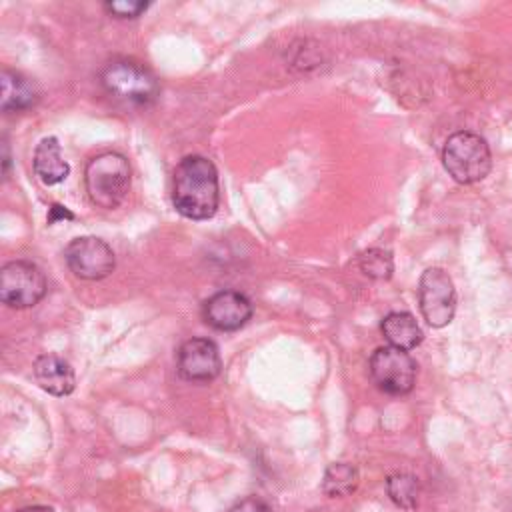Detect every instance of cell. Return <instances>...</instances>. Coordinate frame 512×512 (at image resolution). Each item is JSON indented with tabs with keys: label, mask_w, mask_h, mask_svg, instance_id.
<instances>
[{
	"label": "cell",
	"mask_w": 512,
	"mask_h": 512,
	"mask_svg": "<svg viewBox=\"0 0 512 512\" xmlns=\"http://www.w3.org/2000/svg\"><path fill=\"white\" fill-rule=\"evenodd\" d=\"M220 202L218 170L214 162L200 154L184 156L172 172V206L190 220H208Z\"/></svg>",
	"instance_id": "1"
},
{
	"label": "cell",
	"mask_w": 512,
	"mask_h": 512,
	"mask_svg": "<svg viewBox=\"0 0 512 512\" xmlns=\"http://www.w3.org/2000/svg\"><path fill=\"white\" fill-rule=\"evenodd\" d=\"M132 168L124 154L108 150L92 156L84 168V188L90 202L104 210L118 208L130 190Z\"/></svg>",
	"instance_id": "2"
},
{
	"label": "cell",
	"mask_w": 512,
	"mask_h": 512,
	"mask_svg": "<svg viewBox=\"0 0 512 512\" xmlns=\"http://www.w3.org/2000/svg\"><path fill=\"white\" fill-rule=\"evenodd\" d=\"M102 88L116 100L134 106L152 104L160 94L158 78L132 58H114L100 70Z\"/></svg>",
	"instance_id": "3"
},
{
	"label": "cell",
	"mask_w": 512,
	"mask_h": 512,
	"mask_svg": "<svg viewBox=\"0 0 512 512\" xmlns=\"http://www.w3.org/2000/svg\"><path fill=\"white\" fill-rule=\"evenodd\" d=\"M442 164L456 182L474 184L488 176L492 156L482 136L468 130H458L444 142Z\"/></svg>",
	"instance_id": "4"
},
{
	"label": "cell",
	"mask_w": 512,
	"mask_h": 512,
	"mask_svg": "<svg viewBox=\"0 0 512 512\" xmlns=\"http://www.w3.org/2000/svg\"><path fill=\"white\" fill-rule=\"evenodd\" d=\"M46 294L44 272L28 260H12L0 270V300L8 308L36 306Z\"/></svg>",
	"instance_id": "5"
},
{
	"label": "cell",
	"mask_w": 512,
	"mask_h": 512,
	"mask_svg": "<svg viewBox=\"0 0 512 512\" xmlns=\"http://www.w3.org/2000/svg\"><path fill=\"white\" fill-rule=\"evenodd\" d=\"M372 382L390 396H404L414 388L416 362L406 350L392 346L376 348L368 362Z\"/></svg>",
	"instance_id": "6"
},
{
	"label": "cell",
	"mask_w": 512,
	"mask_h": 512,
	"mask_svg": "<svg viewBox=\"0 0 512 512\" xmlns=\"http://www.w3.org/2000/svg\"><path fill=\"white\" fill-rule=\"evenodd\" d=\"M418 304L424 320L432 328L452 322L456 310V290L452 278L442 268H428L418 282Z\"/></svg>",
	"instance_id": "7"
},
{
	"label": "cell",
	"mask_w": 512,
	"mask_h": 512,
	"mask_svg": "<svg viewBox=\"0 0 512 512\" xmlns=\"http://www.w3.org/2000/svg\"><path fill=\"white\" fill-rule=\"evenodd\" d=\"M64 260L70 272L80 280H102L112 274L116 256L112 248L96 236H80L64 248Z\"/></svg>",
	"instance_id": "8"
},
{
	"label": "cell",
	"mask_w": 512,
	"mask_h": 512,
	"mask_svg": "<svg viewBox=\"0 0 512 512\" xmlns=\"http://www.w3.org/2000/svg\"><path fill=\"white\" fill-rule=\"evenodd\" d=\"M178 376L186 382L206 384L218 378L222 370L220 350L210 338H190L186 340L176 354Z\"/></svg>",
	"instance_id": "9"
},
{
	"label": "cell",
	"mask_w": 512,
	"mask_h": 512,
	"mask_svg": "<svg viewBox=\"0 0 512 512\" xmlns=\"http://www.w3.org/2000/svg\"><path fill=\"white\" fill-rule=\"evenodd\" d=\"M204 322L220 332H234L252 318V302L236 290H220L202 304Z\"/></svg>",
	"instance_id": "10"
},
{
	"label": "cell",
	"mask_w": 512,
	"mask_h": 512,
	"mask_svg": "<svg viewBox=\"0 0 512 512\" xmlns=\"http://www.w3.org/2000/svg\"><path fill=\"white\" fill-rule=\"evenodd\" d=\"M32 372L38 386L52 396H68L76 388V376L72 366L56 354H40L34 360Z\"/></svg>",
	"instance_id": "11"
},
{
	"label": "cell",
	"mask_w": 512,
	"mask_h": 512,
	"mask_svg": "<svg viewBox=\"0 0 512 512\" xmlns=\"http://www.w3.org/2000/svg\"><path fill=\"white\" fill-rule=\"evenodd\" d=\"M32 168H34V174L38 176V180L46 186L60 184L62 180L68 178L70 166L62 158V148H60V142L56 136H44L36 144L34 156H32Z\"/></svg>",
	"instance_id": "12"
},
{
	"label": "cell",
	"mask_w": 512,
	"mask_h": 512,
	"mask_svg": "<svg viewBox=\"0 0 512 512\" xmlns=\"http://www.w3.org/2000/svg\"><path fill=\"white\" fill-rule=\"evenodd\" d=\"M36 84L16 70L4 68L0 74V108L2 112H22L38 102Z\"/></svg>",
	"instance_id": "13"
},
{
	"label": "cell",
	"mask_w": 512,
	"mask_h": 512,
	"mask_svg": "<svg viewBox=\"0 0 512 512\" xmlns=\"http://www.w3.org/2000/svg\"><path fill=\"white\" fill-rule=\"evenodd\" d=\"M380 330H382V336L386 338V342L392 348L406 350V352L416 348L424 338L422 328L418 326L416 318L410 312H390V314H386L382 324H380Z\"/></svg>",
	"instance_id": "14"
},
{
	"label": "cell",
	"mask_w": 512,
	"mask_h": 512,
	"mask_svg": "<svg viewBox=\"0 0 512 512\" xmlns=\"http://www.w3.org/2000/svg\"><path fill=\"white\" fill-rule=\"evenodd\" d=\"M358 482H360V474L356 466L348 462H334L324 472L322 492L330 498H344L358 488Z\"/></svg>",
	"instance_id": "15"
},
{
	"label": "cell",
	"mask_w": 512,
	"mask_h": 512,
	"mask_svg": "<svg viewBox=\"0 0 512 512\" xmlns=\"http://www.w3.org/2000/svg\"><path fill=\"white\" fill-rule=\"evenodd\" d=\"M388 498L402 510H414L420 502V482L412 474L396 472L386 478Z\"/></svg>",
	"instance_id": "16"
},
{
	"label": "cell",
	"mask_w": 512,
	"mask_h": 512,
	"mask_svg": "<svg viewBox=\"0 0 512 512\" xmlns=\"http://www.w3.org/2000/svg\"><path fill=\"white\" fill-rule=\"evenodd\" d=\"M358 268L372 280H388L394 272V260L384 248H368L358 256Z\"/></svg>",
	"instance_id": "17"
},
{
	"label": "cell",
	"mask_w": 512,
	"mask_h": 512,
	"mask_svg": "<svg viewBox=\"0 0 512 512\" xmlns=\"http://www.w3.org/2000/svg\"><path fill=\"white\" fill-rule=\"evenodd\" d=\"M148 2L138 0H110L104 2V10L114 18H138L142 12H146Z\"/></svg>",
	"instance_id": "18"
},
{
	"label": "cell",
	"mask_w": 512,
	"mask_h": 512,
	"mask_svg": "<svg viewBox=\"0 0 512 512\" xmlns=\"http://www.w3.org/2000/svg\"><path fill=\"white\" fill-rule=\"evenodd\" d=\"M228 512H274L272 506L268 502H264L258 496H248L238 500Z\"/></svg>",
	"instance_id": "19"
},
{
	"label": "cell",
	"mask_w": 512,
	"mask_h": 512,
	"mask_svg": "<svg viewBox=\"0 0 512 512\" xmlns=\"http://www.w3.org/2000/svg\"><path fill=\"white\" fill-rule=\"evenodd\" d=\"M74 214L66 208V206H60V204H52V208L48 210V222L54 224L58 220H72Z\"/></svg>",
	"instance_id": "20"
},
{
	"label": "cell",
	"mask_w": 512,
	"mask_h": 512,
	"mask_svg": "<svg viewBox=\"0 0 512 512\" xmlns=\"http://www.w3.org/2000/svg\"><path fill=\"white\" fill-rule=\"evenodd\" d=\"M8 168H10V154H8V142L4 138L2 140V174L4 176L8 174Z\"/></svg>",
	"instance_id": "21"
},
{
	"label": "cell",
	"mask_w": 512,
	"mask_h": 512,
	"mask_svg": "<svg viewBox=\"0 0 512 512\" xmlns=\"http://www.w3.org/2000/svg\"><path fill=\"white\" fill-rule=\"evenodd\" d=\"M16 512H54V508H50V506H26V508H20Z\"/></svg>",
	"instance_id": "22"
}]
</instances>
